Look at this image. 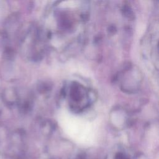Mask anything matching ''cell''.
<instances>
[]
</instances>
